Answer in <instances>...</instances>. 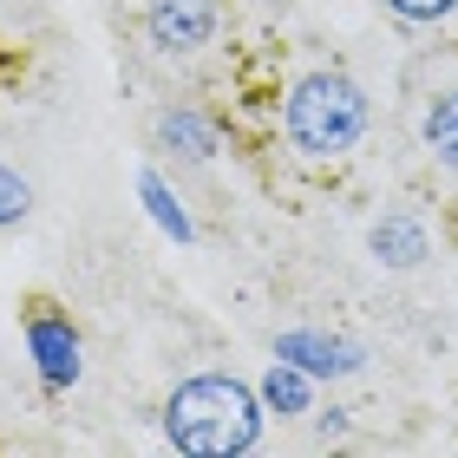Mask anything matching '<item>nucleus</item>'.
Masks as SVG:
<instances>
[{"mask_svg":"<svg viewBox=\"0 0 458 458\" xmlns=\"http://www.w3.org/2000/svg\"><path fill=\"white\" fill-rule=\"evenodd\" d=\"M144 27H151V39H157L164 53H191V47L210 39L216 13H210V0H151Z\"/></svg>","mask_w":458,"mask_h":458,"instance_id":"nucleus-3","label":"nucleus"},{"mask_svg":"<svg viewBox=\"0 0 458 458\" xmlns=\"http://www.w3.org/2000/svg\"><path fill=\"white\" fill-rule=\"evenodd\" d=\"M373 256H380L386 268H412V262H426V229L412 223V216H386V223H373Z\"/></svg>","mask_w":458,"mask_h":458,"instance_id":"nucleus-4","label":"nucleus"},{"mask_svg":"<svg viewBox=\"0 0 458 458\" xmlns=\"http://www.w3.org/2000/svg\"><path fill=\"white\" fill-rule=\"evenodd\" d=\"M268 400H276L282 412H301V400H308V386L295 380V373H268Z\"/></svg>","mask_w":458,"mask_h":458,"instance_id":"nucleus-8","label":"nucleus"},{"mask_svg":"<svg viewBox=\"0 0 458 458\" xmlns=\"http://www.w3.org/2000/svg\"><path fill=\"white\" fill-rule=\"evenodd\" d=\"M426 151L458 171V92L432 98V112H426Z\"/></svg>","mask_w":458,"mask_h":458,"instance_id":"nucleus-5","label":"nucleus"},{"mask_svg":"<svg viewBox=\"0 0 458 458\" xmlns=\"http://www.w3.org/2000/svg\"><path fill=\"white\" fill-rule=\"evenodd\" d=\"M367 131V98L341 72H315L288 92V138L308 157H341L353 138Z\"/></svg>","mask_w":458,"mask_h":458,"instance_id":"nucleus-2","label":"nucleus"},{"mask_svg":"<svg viewBox=\"0 0 458 458\" xmlns=\"http://www.w3.org/2000/svg\"><path fill=\"white\" fill-rule=\"evenodd\" d=\"M164 432L183 452H249L262 432L256 393L242 380H223V373H203V380H183L164 406Z\"/></svg>","mask_w":458,"mask_h":458,"instance_id":"nucleus-1","label":"nucleus"},{"mask_svg":"<svg viewBox=\"0 0 458 458\" xmlns=\"http://www.w3.org/2000/svg\"><path fill=\"white\" fill-rule=\"evenodd\" d=\"M33 347L47 353V373H53V380H72V367H79V360H72V341L59 335L53 321H39V327H33Z\"/></svg>","mask_w":458,"mask_h":458,"instance_id":"nucleus-7","label":"nucleus"},{"mask_svg":"<svg viewBox=\"0 0 458 458\" xmlns=\"http://www.w3.org/2000/svg\"><path fill=\"white\" fill-rule=\"evenodd\" d=\"M20 210H27V183H13L7 171H0V223H13Z\"/></svg>","mask_w":458,"mask_h":458,"instance_id":"nucleus-10","label":"nucleus"},{"mask_svg":"<svg viewBox=\"0 0 458 458\" xmlns=\"http://www.w3.org/2000/svg\"><path fill=\"white\" fill-rule=\"evenodd\" d=\"M393 13H406V20H445L458 0H386Z\"/></svg>","mask_w":458,"mask_h":458,"instance_id":"nucleus-9","label":"nucleus"},{"mask_svg":"<svg viewBox=\"0 0 458 458\" xmlns=\"http://www.w3.org/2000/svg\"><path fill=\"white\" fill-rule=\"evenodd\" d=\"M282 353H308V360H301L308 373H341V367H353L347 347H327V341H308V335H288Z\"/></svg>","mask_w":458,"mask_h":458,"instance_id":"nucleus-6","label":"nucleus"}]
</instances>
